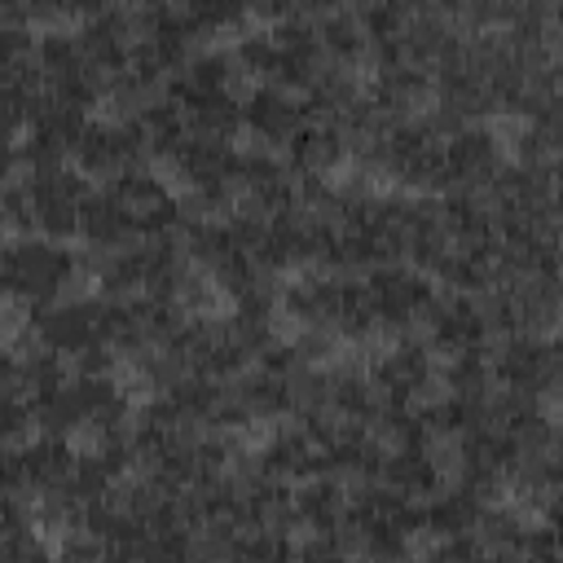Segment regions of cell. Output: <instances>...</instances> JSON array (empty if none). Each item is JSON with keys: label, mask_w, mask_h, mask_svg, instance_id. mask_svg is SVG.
I'll return each mask as SVG.
<instances>
[{"label": "cell", "mask_w": 563, "mask_h": 563, "mask_svg": "<svg viewBox=\"0 0 563 563\" xmlns=\"http://www.w3.org/2000/svg\"><path fill=\"white\" fill-rule=\"evenodd\" d=\"M303 97L290 92V88H277V84H255L246 97H242V128L251 136H260L264 145H290V136L308 123L303 119Z\"/></svg>", "instance_id": "12"}, {"label": "cell", "mask_w": 563, "mask_h": 563, "mask_svg": "<svg viewBox=\"0 0 563 563\" xmlns=\"http://www.w3.org/2000/svg\"><path fill=\"white\" fill-rule=\"evenodd\" d=\"M347 497L343 484L334 475H312L303 479L295 493H290V510H295V523L312 528V537H325V532H339L343 519H347Z\"/></svg>", "instance_id": "17"}, {"label": "cell", "mask_w": 563, "mask_h": 563, "mask_svg": "<svg viewBox=\"0 0 563 563\" xmlns=\"http://www.w3.org/2000/svg\"><path fill=\"white\" fill-rule=\"evenodd\" d=\"M484 510H488V501L475 488L453 484V488H440L435 497L422 501V528L435 532L440 541L444 537H462V532H475L479 528Z\"/></svg>", "instance_id": "18"}, {"label": "cell", "mask_w": 563, "mask_h": 563, "mask_svg": "<svg viewBox=\"0 0 563 563\" xmlns=\"http://www.w3.org/2000/svg\"><path fill=\"white\" fill-rule=\"evenodd\" d=\"M70 277H75V255H70V246H62L53 238H40V233L13 238L4 251V286L31 312L66 299L62 290L70 286Z\"/></svg>", "instance_id": "2"}, {"label": "cell", "mask_w": 563, "mask_h": 563, "mask_svg": "<svg viewBox=\"0 0 563 563\" xmlns=\"http://www.w3.org/2000/svg\"><path fill=\"white\" fill-rule=\"evenodd\" d=\"M559 369H563V343L550 334H510L493 356V378L519 396L554 391Z\"/></svg>", "instance_id": "10"}, {"label": "cell", "mask_w": 563, "mask_h": 563, "mask_svg": "<svg viewBox=\"0 0 563 563\" xmlns=\"http://www.w3.org/2000/svg\"><path fill=\"white\" fill-rule=\"evenodd\" d=\"M352 154V141L339 123L330 119H317V123H303L290 145H286V158H290V172H299L303 180H325L334 167H343Z\"/></svg>", "instance_id": "15"}, {"label": "cell", "mask_w": 563, "mask_h": 563, "mask_svg": "<svg viewBox=\"0 0 563 563\" xmlns=\"http://www.w3.org/2000/svg\"><path fill=\"white\" fill-rule=\"evenodd\" d=\"M22 180V194H26V207H31V229L40 238H70L79 233V216H84V202H88V180L79 167H48V172H9Z\"/></svg>", "instance_id": "4"}, {"label": "cell", "mask_w": 563, "mask_h": 563, "mask_svg": "<svg viewBox=\"0 0 563 563\" xmlns=\"http://www.w3.org/2000/svg\"><path fill=\"white\" fill-rule=\"evenodd\" d=\"M378 484L396 488V493L409 497V501H427V497H435V493L444 488V462L435 457L431 440H418V444H387Z\"/></svg>", "instance_id": "13"}, {"label": "cell", "mask_w": 563, "mask_h": 563, "mask_svg": "<svg viewBox=\"0 0 563 563\" xmlns=\"http://www.w3.org/2000/svg\"><path fill=\"white\" fill-rule=\"evenodd\" d=\"M343 286H347V277H330L325 268L303 273V277H295V282L282 290V308H286L299 325H308V330H334V334H339Z\"/></svg>", "instance_id": "14"}, {"label": "cell", "mask_w": 563, "mask_h": 563, "mask_svg": "<svg viewBox=\"0 0 563 563\" xmlns=\"http://www.w3.org/2000/svg\"><path fill=\"white\" fill-rule=\"evenodd\" d=\"M9 493H31V501L40 497H57L70 488L75 479V466H79V453L70 449L66 435H31L26 444H13L9 449Z\"/></svg>", "instance_id": "6"}, {"label": "cell", "mask_w": 563, "mask_h": 563, "mask_svg": "<svg viewBox=\"0 0 563 563\" xmlns=\"http://www.w3.org/2000/svg\"><path fill=\"white\" fill-rule=\"evenodd\" d=\"M70 158L84 176H106V185H110V180L136 172L141 158H150V150H145V132L136 123V114H110V119H88Z\"/></svg>", "instance_id": "5"}, {"label": "cell", "mask_w": 563, "mask_h": 563, "mask_svg": "<svg viewBox=\"0 0 563 563\" xmlns=\"http://www.w3.org/2000/svg\"><path fill=\"white\" fill-rule=\"evenodd\" d=\"M418 528H422V501H409L378 479L361 484L347 497L343 537L356 545V554H365L374 563H405Z\"/></svg>", "instance_id": "1"}, {"label": "cell", "mask_w": 563, "mask_h": 563, "mask_svg": "<svg viewBox=\"0 0 563 563\" xmlns=\"http://www.w3.org/2000/svg\"><path fill=\"white\" fill-rule=\"evenodd\" d=\"M427 343L444 356H462V352H479L484 339L493 334L488 321H484V308H479V295H457V290H444L431 299L427 317Z\"/></svg>", "instance_id": "11"}, {"label": "cell", "mask_w": 563, "mask_h": 563, "mask_svg": "<svg viewBox=\"0 0 563 563\" xmlns=\"http://www.w3.org/2000/svg\"><path fill=\"white\" fill-rule=\"evenodd\" d=\"M365 290H369L378 330H409V325H418L427 317L431 299H435L427 273L418 264H405V260L369 268L365 273Z\"/></svg>", "instance_id": "7"}, {"label": "cell", "mask_w": 563, "mask_h": 563, "mask_svg": "<svg viewBox=\"0 0 563 563\" xmlns=\"http://www.w3.org/2000/svg\"><path fill=\"white\" fill-rule=\"evenodd\" d=\"M510 167L501 141L484 123H466L453 136H444V194L466 189V194H488L497 176Z\"/></svg>", "instance_id": "8"}, {"label": "cell", "mask_w": 563, "mask_h": 563, "mask_svg": "<svg viewBox=\"0 0 563 563\" xmlns=\"http://www.w3.org/2000/svg\"><path fill=\"white\" fill-rule=\"evenodd\" d=\"M431 378H435V365H431L427 339H400L369 365V383H374L383 409H413V405L431 400L427 396Z\"/></svg>", "instance_id": "9"}, {"label": "cell", "mask_w": 563, "mask_h": 563, "mask_svg": "<svg viewBox=\"0 0 563 563\" xmlns=\"http://www.w3.org/2000/svg\"><path fill=\"white\" fill-rule=\"evenodd\" d=\"M79 238L92 246V251H123L132 242H141V229L132 220V211L123 207V198L106 185V189H92L88 202H84V216H79Z\"/></svg>", "instance_id": "16"}, {"label": "cell", "mask_w": 563, "mask_h": 563, "mask_svg": "<svg viewBox=\"0 0 563 563\" xmlns=\"http://www.w3.org/2000/svg\"><path fill=\"white\" fill-rule=\"evenodd\" d=\"M31 334L40 347L62 361H79L97 347H110V299L106 295H70L40 312H31Z\"/></svg>", "instance_id": "3"}, {"label": "cell", "mask_w": 563, "mask_h": 563, "mask_svg": "<svg viewBox=\"0 0 563 563\" xmlns=\"http://www.w3.org/2000/svg\"><path fill=\"white\" fill-rule=\"evenodd\" d=\"M295 563H356V545L343 532H325V537L303 541Z\"/></svg>", "instance_id": "19"}]
</instances>
